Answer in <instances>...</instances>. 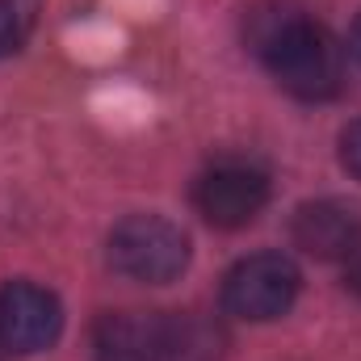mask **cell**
<instances>
[{"mask_svg":"<svg viewBox=\"0 0 361 361\" xmlns=\"http://www.w3.org/2000/svg\"><path fill=\"white\" fill-rule=\"evenodd\" d=\"M248 51L269 68L286 92L302 101H332L345 89V47L341 38L302 13L294 0H261L244 21Z\"/></svg>","mask_w":361,"mask_h":361,"instance_id":"obj_1","label":"cell"},{"mask_svg":"<svg viewBox=\"0 0 361 361\" xmlns=\"http://www.w3.org/2000/svg\"><path fill=\"white\" fill-rule=\"evenodd\" d=\"M109 265L147 286H169L189 265V235L160 214H130L109 231Z\"/></svg>","mask_w":361,"mask_h":361,"instance_id":"obj_2","label":"cell"},{"mask_svg":"<svg viewBox=\"0 0 361 361\" xmlns=\"http://www.w3.org/2000/svg\"><path fill=\"white\" fill-rule=\"evenodd\" d=\"M302 277L294 269L290 257L281 252H257L244 257L223 281V307L227 315L252 319V324H269L277 315H286L298 298Z\"/></svg>","mask_w":361,"mask_h":361,"instance_id":"obj_3","label":"cell"},{"mask_svg":"<svg viewBox=\"0 0 361 361\" xmlns=\"http://www.w3.org/2000/svg\"><path fill=\"white\" fill-rule=\"evenodd\" d=\"M265 202H269V177L261 169H252V164H240V160L214 164V169H206L193 180L197 214L210 227H223V231L248 227L265 210Z\"/></svg>","mask_w":361,"mask_h":361,"instance_id":"obj_4","label":"cell"},{"mask_svg":"<svg viewBox=\"0 0 361 361\" xmlns=\"http://www.w3.org/2000/svg\"><path fill=\"white\" fill-rule=\"evenodd\" d=\"M63 332V307L34 281H8L0 290V345L8 353H42Z\"/></svg>","mask_w":361,"mask_h":361,"instance_id":"obj_5","label":"cell"},{"mask_svg":"<svg viewBox=\"0 0 361 361\" xmlns=\"http://www.w3.org/2000/svg\"><path fill=\"white\" fill-rule=\"evenodd\" d=\"M97 361H169V315L109 311L92 328Z\"/></svg>","mask_w":361,"mask_h":361,"instance_id":"obj_6","label":"cell"},{"mask_svg":"<svg viewBox=\"0 0 361 361\" xmlns=\"http://www.w3.org/2000/svg\"><path fill=\"white\" fill-rule=\"evenodd\" d=\"M290 240L315 261H345L349 248L361 240V219L345 202H307L294 210Z\"/></svg>","mask_w":361,"mask_h":361,"instance_id":"obj_7","label":"cell"},{"mask_svg":"<svg viewBox=\"0 0 361 361\" xmlns=\"http://www.w3.org/2000/svg\"><path fill=\"white\" fill-rule=\"evenodd\" d=\"M223 328L202 311L169 315V361H219L223 357Z\"/></svg>","mask_w":361,"mask_h":361,"instance_id":"obj_8","label":"cell"},{"mask_svg":"<svg viewBox=\"0 0 361 361\" xmlns=\"http://www.w3.org/2000/svg\"><path fill=\"white\" fill-rule=\"evenodd\" d=\"M38 8H42V0H0V59L17 55L30 42V34L38 25Z\"/></svg>","mask_w":361,"mask_h":361,"instance_id":"obj_9","label":"cell"},{"mask_svg":"<svg viewBox=\"0 0 361 361\" xmlns=\"http://www.w3.org/2000/svg\"><path fill=\"white\" fill-rule=\"evenodd\" d=\"M341 164L361 180V118L357 122H349L345 135H341Z\"/></svg>","mask_w":361,"mask_h":361,"instance_id":"obj_10","label":"cell"},{"mask_svg":"<svg viewBox=\"0 0 361 361\" xmlns=\"http://www.w3.org/2000/svg\"><path fill=\"white\" fill-rule=\"evenodd\" d=\"M345 286L361 298V240L349 248V257H345Z\"/></svg>","mask_w":361,"mask_h":361,"instance_id":"obj_11","label":"cell"},{"mask_svg":"<svg viewBox=\"0 0 361 361\" xmlns=\"http://www.w3.org/2000/svg\"><path fill=\"white\" fill-rule=\"evenodd\" d=\"M353 55L361 59V17L353 21Z\"/></svg>","mask_w":361,"mask_h":361,"instance_id":"obj_12","label":"cell"}]
</instances>
